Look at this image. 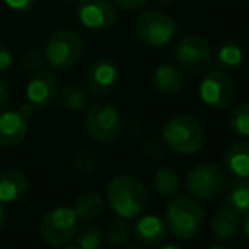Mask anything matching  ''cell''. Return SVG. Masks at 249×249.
<instances>
[{"label": "cell", "mask_w": 249, "mask_h": 249, "mask_svg": "<svg viewBox=\"0 0 249 249\" xmlns=\"http://www.w3.org/2000/svg\"><path fill=\"white\" fill-rule=\"evenodd\" d=\"M107 202L112 212L121 219H136L148 207L149 195L139 178L132 175H119L107 187Z\"/></svg>", "instance_id": "1"}, {"label": "cell", "mask_w": 249, "mask_h": 249, "mask_svg": "<svg viewBox=\"0 0 249 249\" xmlns=\"http://www.w3.org/2000/svg\"><path fill=\"white\" fill-rule=\"evenodd\" d=\"M163 144L178 154H195L203 148L205 131L198 119L178 114L166 121L161 131Z\"/></svg>", "instance_id": "2"}, {"label": "cell", "mask_w": 249, "mask_h": 249, "mask_svg": "<svg viewBox=\"0 0 249 249\" xmlns=\"http://www.w3.org/2000/svg\"><path fill=\"white\" fill-rule=\"evenodd\" d=\"M205 212L198 200L194 197H177L166 207L164 222L171 234L177 239L190 241L197 237L203 227Z\"/></svg>", "instance_id": "3"}, {"label": "cell", "mask_w": 249, "mask_h": 249, "mask_svg": "<svg viewBox=\"0 0 249 249\" xmlns=\"http://www.w3.org/2000/svg\"><path fill=\"white\" fill-rule=\"evenodd\" d=\"M83 124L90 138L102 144L114 142L122 131L121 112L108 100H95L90 104L85 110Z\"/></svg>", "instance_id": "4"}, {"label": "cell", "mask_w": 249, "mask_h": 249, "mask_svg": "<svg viewBox=\"0 0 249 249\" xmlns=\"http://www.w3.org/2000/svg\"><path fill=\"white\" fill-rule=\"evenodd\" d=\"M83 51L85 44L80 34L71 29H61L51 34L43 53L50 68L66 71L82 59Z\"/></svg>", "instance_id": "5"}, {"label": "cell", "mask_w": 249, "mask_h": 249, "mask_svg": "<svg viewBox=\"0 0 249 249\" xmlns=\"http://www.w3.org/2000/svg\"><path fill=\"white\" fill-rule=\"evenodd\" d=\"M227 175L222 166L215 163H198L190 168L185 178V187H187L190 197L195 200L209 202L224 194L227 188Z\"/></svg>", "instance_id": "6"}, {"label": "cell", "mask_w": 249, "mask_h": 249, "mask_svg": "<svg viewBox=\"0 0 249 249\" xmlns=\"http://www.w3.org/2000/svg\"><path fill=\"white\" fill-rule=\"evenodd\" d=\"M136 37L149 48H164L177 34V22L161 10H146L136 17Z\"/></svg>", "instance_id": "7"}, {"label": "cell", "mask_w": 249, "mask_h": 249, "mask_svg": "<svg viewBox=\"0 0 249 249\" xmlns=\"http://www.w3.org/2000/svg\"><path fill=\"white\" fill-rule=\"evenodd\" d=\"M78 229V217L73 207H56L41 219L39 234L46 244L53 248L65 246L75 237Z\"/></svg>", "instance_id": "8"}, {"label": "cell", "mask_w": 249, "mask_h": 249, "mask_svg": "<svg viewBox=\"0 0 249 249\" xmlns=\"http://www.w3.org/2000/svg\"><path fill=\"white\" fill-rule=\"evenodd\" d=\"M175 59L183 71L202 75L212 65V48L200 34H187L175 46Z\"/></svg>", "instance_id": "9"}, {"label": "cell", "mask_w": 249, "mask_h": 249, "mask_svg": "<svg viewBox=\"0 0 249 249\" xmlns=\"http://www.w3.org/2000/svg\"><path fill=\"white\" fill-rule=\"evenodd\" d=\"M198 97L207 107L224 110L236 97V83L229 71L213 70L205 73L198 83Z\"/></svg>", "instance_id": "10"}, {"label": "cell", "mask_w": 249, "mask_h": 249, "mask_svg": "<svg viewBox=\"0 0 249 249\" xmlns=\"http://www.w3.org/2000/svg\"><path fill=\"white\" fill-rule=\"evenodd\" d=\"M76 16L78 22L92 33L108 31L117 22V12L110 0H80Z\"/></svg>", "instance_id": "11"}, {"label": "cell", "mask_w": 249, "mask_h": 249, "mask_svg": "<svg viewBox=\"0 0 249 249\" xmlns=\"http://www.w3.org/2000/svg\"><path fill=\"white\" fill-rule=\"evenodd\" d=\"M59 92V82L54 73L48 70H39L31 75L26 87L27 102L34 108H44L51 105Z\"/></svg>", "instance_id": "12"}, {"label": "cell", "mask_w": 249, "mask_h": 249, "mask_svg": "<svg viewBox=\"0 0 249 249\" xmlns=\"http://www.w3.org/2000/svg\"><path fill=\"white\" fill-rule=\"evenodd\" d=\"M119 82V66L110 59H99L92 63L85 73L87 89L93 95H107Z\"/></svg>", "instance_id": "13"}, {"label": "cell", "mask_w": 249, "mask_h": 249, "mask_svg": "<svg viewBox=\"0 0 249 249\" xmlns=\"http://www.w3.org/2000/svg\"><path fill=\"white\" fill-rule=\"evenodd\" d=\"M27 119L19 110H0V148H14L27 136Z\"/></svg>", "instance_id": "14"}, {"label": "cell", "mask_w": 249, "mask_h": 249, "mask_svg": "<svg viewBox=\"0 0 249 249\" xmlns=\"http://www.w3.org/2000/svg\"><path fill=\"white\" fill-rule=\"evenodd\" d=\"M132 236L136 241L144 246H158L163 244L168 236V227L161 217L158 215H144L134 224Z\"/></svg>", "instance_id": "15"}, {"label": "cell", "mask_w": 249, "mask_h": 249, "mask_svg": "<svg viewBox=\"0 0 249 249\" xmlns=\"http://www.w3.org/2000/svg\"><path fill=\"white\" fill-rule=\"evenodd\" d=\"M151 83H153L154 90L166 95H175L180 93L185 87V71L178 65H171V63H164L160 65L153 71L151 76Z\"/></svg>", "instance_id": "16"}, {"label": "cell", "mask_w": 249, "mask_h": 249, "mask_svg": "<svg viewBox=\"0 0 249 249\" xmlns=\"http://www.w3.org/2000/svg\"><path fill=\"white\" fill-rule=\"evenodd\" d=\"M27 190H29V180L24 171L16 168L0 170V202H17L27 194Z\"/></svg>", "instance_id": "17"}, {"label": "cell", "mask_w": 249, "mask_h": 249, "mask_svg": "<svg viewBox=\"0 0 249 249\" xmlns=\"http://www.w3.org/2000/svg\"><path fill=\"white\" fill-rule=\"evenodd\" d=\"M241 229V220L239 213H236L232 209L227 205H222L213 212L210 217V232L217 237L219 241L226 243L237 236Z\"/></svg>", "instance_id": "18"}, {"label": "cell", "mask_w": 249, "mask_h": 249, "mask_svg": "<svg viewBox=\"0 0 249 249\" xmlns=\"http://www.w3.org/2000/svg\"><path fill=\"white\" fill-rule=\"evenodd\" d=\"M224 170L236 178H249V141L232 142L222 158Z\"/></svg>", "instance_id": "19"}, {"label": "cell", "mask_w": 249, "mask_h": 249, "mask_svg": "<svg viewBox=\"0 0 249 249\" xmlns=\"http://www.w3.org/2000/svg\"><path fill=\"white\" fill-rule=\"evenodd\" d=\"M224 205L232 209L236 213L244 215L249 210V180L248 178H236L224 190Z\"/></svg>", "instance_id": "20"}, {"label": "cell", "mask_w": 249, "mask_h": 249, "mask_svg": "<svg viewBox=\"0 0 249 249\" xmlns=\"http://www.w3.org/2000/svg\"><path fill=\"white\" fill-rule=\"evenodd\" d=\"M212 59L219 66V70L234 71L243 65L244 51L239 44L232 43V41H224L217 46L215 53H212Z\"/></svg>", "instance_id": "21"}, {"label": "cell", "mask_w": 249, "mask_h": 249, "mask_svg": "<svg viewBox=\"0 0 249 249\" xmlns=\"http://www.w3.org/2000/svg\"><path fill=\"white\" fill-rule=\"evenodd\" d=\"M181 187L180 177H178L177 170L170 166L158 168L153 175V188L158 195L164 198H173L177 197L178 190Z\"/></svg>", "instance_id": "22"}, {"label": "cell", "mask_w": 249, "mask_h": 249, "mask_svg": "<svg viewBox=\"0 0 249 249\" xmlns=\"http://www.w3.org/2000/svg\"><path fill=\"white\" fill-rule=\"evenodd\" d=\"M78 220H90L97 219L102 212H104V198L95 192H85L76 198L75 205H73Z\"/></svg>", "instance_id": "23"}, {"label": "cell", "mask_w": 249, "mask_h": 249, "mask_svg": "<svg viewBox=\"0 0 249 249\" xmlns=\"http://www.w3.org/2000/svg\"><path fill=\"white\" fill-rule=\"evenodd\" d=\"M58 93H59V99H61L63 107L70 112L83 110V108L87 107V104H89L87 92L80 85H75V83H68V85H65Z\"/></svg>", "instance_id": "24"}, {"label": "cell", "mask_w": 249, "mask_h": 249, "mask_svg": "<svg viewBox=\"0 0 249 249\" xmlns=\"http://www.w3.org/2000/svg\"><path fill=\"white\" fill-rule=\"evenodd\" d=\"M227 124L236 136L249 138V102H241L234 105L227 117Z\"/></svg>", "instance_id": "25"}, {"label": "cell", "mask_w": 249, "mask_h": 249, "mask_svg": "<svg viewBox=\"0 0 249 249\" xmlns=\"http://www.w3.org/2000/svg\"><path fill=\"white\" fill-rule=\"evenodd\" d=\"M75 236L80 249H99L104 241V231L95 224H85L76 229Z\"/></svg>", "instance_id": "26"}, {"label": "cell", "mask_w": 249, "mask_h": 249, "mask_svg": "<svg viewBox=\"0 0 249 249\" xmlns=\"http://www.w3.org/2000/svg\"><path fill=\"white\" fill-rule=\"evenodd\" d=\"M129 237H131V227H129L125 219L117 217V219L108 222L107 229H105V239H107L112 246H121Z\"/></svg>", "instance_id": "27"}, {"label": "cell", "mask_w": 249, "mask_h": 249, "mask_svg": "<svg viewBox=\"0 0 249 249\" xmlns=\"http://www.w3.org/2000/svg\"><path fill=\"white\" fill-rule=\"evenodd\" d=\"M22 68L27 70L29 73L39 71V70H44L46 66V58H44V53L37 48H33V50L26 51L22 56Z\"/></svg>", "instance_id": "28"}, {"label": "cell", "mask_w": 249, "mask_h": 249, "mask_svg": "<svg viewBox=\"0 0 249 249\" xmlns=\"http://www.w3.org/2000/svg\"><path fill=\"white\" fill-rule=\"evenodd\" d=\"M142 153H144L149 160H160V158L164 154V148H163L161 142L151 139V141L144 142V146H142Z\"/></svg>", "instance_id": "29"}, {"label": "cell", "mask_w": 249, "mask_h": 249, "mask_svg": "<svg viewBox=\"0 0 249 249\" xmlns=\"http://www.w3.org/2000/svg\"><path fill=\"white\" fill-rule=\"evenodd\" d=\"M3 3H5L10 10H14V12L24 14L33 9L36 0H3Z\"/></svg>", "instance_id": "30"}, {"label": "cell", "mask_w": 249, "mask_h": 249, "mask_svg": "<svg viewBox=\"0 0 249 249\" xmlns=\"http://www.w3.org/2000/svg\"><path fill=\"white\" fill-rule=\"evenodd\" d=\"M112 3L121 7L122 10L132 12V10H139V9H142V7H146L148 0H112Z\"/></svg>", "instance_id": "31"}, {"label": "cell", "mask_w": 249, "mask_h": 249, "mask_svg": "<svg viewBox=\"0 0 249 249\" xmlns=\"http://www.w3.org/2000/svg\"><path fill=\"white\" fill-rule=\"evenodd\" d=\"M12 65H14V54L5 46L0 44V73L9 71L12 68Z\"/></svg>", "instance_id": "32"}, {"label": "cell", "mask_w": 249, "mask_h": 249, "mask_svg": "<svg viewBox=\"0 0 249 249\" xmlns=\"http://www.w3.org/2000/svg\"><path fill=\"white\" fill-rule=\"evenodd\" d=\"M9 100H10L9 87L5 85V82H3V80H0V110H3V108L7 107Z\"/></svg>", "instance_id": "33"}, {"label": "cell", "mask_w": 249, "mask_h": 249, "mask_svg": "<svg viewBox=\"0 0 249 249\" xmlns=\"http://www.w3.org/2000/svg\"><path fill=\"white\" fill-rule=\"evenodd\" d=\"M33 110H34V107L29 104V102H27L26 105H20V108H19V112H20V114H22L26 119H29L31 115H33Z\"/></svg>", "instance_id": "34"}, {"label": "cell", "mask_w": 249, "mask_h": 249, "mask_svg": "<svg viewBox=\"0 0 249 249\" xmlns=\"http://www.w3.org/2000/svg\"><path fill=\"white\" fill-rule=\"evenodd\" d=\"M243 231L246 234V237L249 239V210L244 213V220H243Z\"/></svg>", "instance_id": "35"}, {"label": "cell", "mask_w": 249, "mask_h": 249, "mask_svg": "<svg viewBox=\"0 0 249 249\" xmlns=\"http://www.w3.org/2000/svg\"><path fill=\"white\" fill-rule=\"evenodd\" d=\"M3 222H5V210H3V205L0 202V229L3 227Z\"/></svg>", "instance_id": "36"}, {"label": "cell", "mask_w": 249, "mask_h": 249, "mask_svg": "<svg viewBox=\"0 0 249 249\" xmlns=\"http://www.w3.org/2000/svg\"><path fill=\"white\" fill-rule=\"evenodd\" d=\"M209 249H232V248L226 246V244H215V246H210Z\"/></svg>", "instance_id": "37"}, {"label": "cell", "mask_w": 249, "mask_h": 249, "mask_svg": "<svg viewBox=\"0 0 249 249\" xmlns=\"http://www.w3.org/2000/svg\"><path fill=\"white\" fill-rule=\"evenodd\" d=\"M160 249H181V248L177 246V244H164V246H161Z\"/></svg>", "instance_id": "38"}, {"label": "cell", "mask_w": 249, "mask_h": 249, "mask_svg": "<svg viewBox=\"0 0 249 249\" xmlns=\"http://www.w3.org/2000/svg\"><path fill=\"white\" fill-rule=\"evenodd\" d=\"M158 2H160L161 5H168V3H171L173 0H158Z\"/></svg>", "instance_id": "39"}, {"label": "cell", "mask_w": 249, "mask_h": 249, "mask_svg": "<svg viewBox=\"0 0 249 249\" xmlns=\"http://www.w3.org/2000/svg\"><path fill=\"white\" fill-rule=\"evenodd\" d=\"M125 249H146V248H141V246H129V248H125Z\"/></svg>", "instance_id": "40"}, {"label": "cell", "mask_w": 249, "mask_h": 249, "mask_svg": "<svg viewBox=\"0 0 249 249\" xmlns=\"http://www.w3.org/2000/svg\"><path fill=\"white\" fill-rule=\"evenodd\" d=\"M65 249H80V248H65Z\"/></svg>", "instance_id": "41"}, {"label": "cell", "mask_w": 249, "mask_h": 249, "mask_svg": "<svg viewBox=\"0 0 249 249\" xmlns=\"http://www.w3.org/2000/svg\"><path fill=\"white\" fill-rule=\"evenodd\" d=\"M65 2H75V0H65Z\"/></svg>", "instance_id": "42"}, {"label": "cell", "mask_w": 249, "mask_h": 249, "mask_svg": "<svg viewBox=\"0 0 249 249\" xmlns=\"http://www.w3.org/2000/svg\"><path fill=\"white\" fill-rule=\"evenodd\" d=\"M246 2H249V0H246Z\"/></svg>", "instance_id": "43"}]
</instances>
